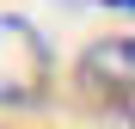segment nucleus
Wrapping results in <instances>:
<instances>
[{
  "label": "nucleus",
  "mask_w": 135,
  "mask_h": 129,
  "mask_svg": "<svg viewBox=\"0 0 135 129\" xmlns=\"http://www.w3.org/2000/svg\"><path fill=\"white\" fill-rule=\"evenodd\" d=\"M104 6H123V12H135V0H104Z\"/></svg>",
  "instance_id": "3"
},
{
  "label": "nucleus",
  "mask_w": 135,
  "mask_h": 129,
  "mask_svg": "<svg viewBox=\"0 0 135 129\" xmlns=\"http://www.w3.org/2000/svg\"><path fill=\"white\" fill-rule=\"evenodd\" d=\"M55 80V49L31 18L0 12V111H31L49 98Z\"/></svg>",
  "instance_id": "1"
},
{
  "label": "nucleus",
  "mask_w": 135,
  "mask_h": 129,
  "mask_svg": "<svg viewBox=\"0 0 135 129\" xmlns=\"http://www.w3.org/2000/svg\"><path fill=\"white\" fill-rule=\"evenodd\" d=\"M80 86L92 98H129L135 92V37H98L80 55Z\"/></svg>",
  "instance_id": "2"
}]
</instances>
